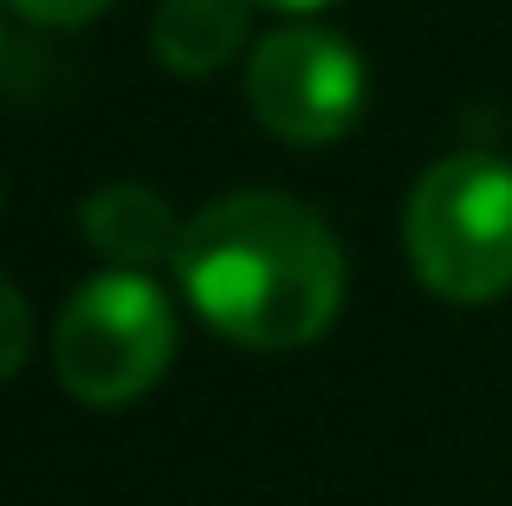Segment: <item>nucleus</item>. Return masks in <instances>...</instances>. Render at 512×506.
<instances>
[{"label": "nucleus", "instance_id": "9d476101", "mask_svg": "<svg viewBox=\"0 0 512 506\" xmlns=\"http://www.w3.org/2000/svg\"><path fill=\"white\" fill-rule=\"evenodd\" d=\"M0 59H7V39H0Z\"/></svg>", "mask_w": 512, "mask_h": 506}, {"label": "nucleus", "instance_id": "39448f33", "mask_svg": "<svg viewBox=\"0 0 512 506\" xmlns=\"http://www.w3.org/2000/svg\"><path fill=\"white\" fill-rule=\"evenodd\" d=\"M78 228H85V241L111 266L143 273V266H175V247H182L188 221H175L169 202L156 189H143V182H111V189H98L85 202Z\"/></svg>", "mask_w": 512, "mask_h": 506}, {"label": "nucleus", "instance_id": "f03ea898", "mask_svg": "<svg viewBox=\"0 0 512 506\" xmlns=\"http://www.w3.org/2000/svg\"><path fill=\"white\" fill-rule=\"evenodd\" d=\"M409 266L435 299L493 305L512 292V163L454 150L409 189L402 215Z\"/></svg>", "mask_w": 512, "mask_h": 506}, {"label": "nucleus", "instance_id": "7ed1b4c3", "mask_svg": "<svg viewBox=\"0 0 512 506\" xmlns=\"http://www.w3.org/2000/svg\"><path fill=\"white\" fill-rule=\"evenodd\" d=\"M175 357V312L169 292L150 273L130 266H104L98 279L72 292L52 331V370H59L65 396L85 409H124L163 383Z\"/></svg>", "mask_w": 512, "mask_h": 506}, {"label": "nucleus", "instance_id": "1a4fd4ad", "mask_svg": "<svg viewBox=\"0 0 512 506\" xmlns=\"http://www.w3.org/2000/svg\"><path fill=\"white\" fill-rule=\"evenodd\" d=\"M266 7H286V13H318V7H331V0H266Z\"/></svg>", "mask_w": 512, "mask_h": 506}, {"label": "nucleus", "instance_id": "0eeeda50", "mask_svg": "<svg viewBox=\"0 0 512 506\" xmlns=\"http://www.w3.org/2000/svg\"><path fill=\"white\" fill-rule=\"evenodd\" d=\"M26 344H33V312H26V292L13 279H0V383L26 364Z\"/></svg>", "mask_w": 512, "mask_h": 506}, {"label": "nucleus", "instance_id": "20e7f679", "mask_svg": "<svg viewBox=\"0 0 512 506\" xmlns=\"http://www.w3.org/2000/svg\"><path fill=\"white\" fill-rule=\"evenodd\" d=\"M363 91V59L325 26H286L247 59V111L292 150L350 137V124L363 117Z\"/></svg>", "mask_w": 512, "mask_h": 506}, {"label": "nucleus", "instance_id": "6e6552de", "mask_svg": "<svg viewBox=\"0 0 512 506\" xmlns=\"http://www.w3.org/2000/svg\"><path fill=\"white\" fill-rule=\"evenodd\" d=\"M7 7L33 26H85V20H98L104 7H117V0H7Z\"/></svg>", "mask_w": 512, "mask_h": 506}, {"label": "nucleus", "instance_id": "f257e3e1", "mask_svg": "<svg viewBox=\"0 0 512 506\" xmlns=\"http://www.w3.org/2000/svg\"><path fill=\"white\" fill-rule=\"evenodd\" d=\"M175 279L208 331L247 351H299L344 305V247L305 202L240 189L182 228Z\"/></svg>", "mask_w": 512, "mask_h": 506}, {"label": "nucleus", "instance_id": "423d86ee", "mask_svg": "<svg viewBox=\"0 0 512 506\" xmlns=\"http://www.w3.org/2000/svg\"><path fill=\"white\" fill-rule=\"evenodd\" d=\"M247 20H253L247 0H163L150 26L156 59L182 78H208L247 46Z\"/></svg>", "mask_w": 512, "mask_h": 506}]
</instances>
